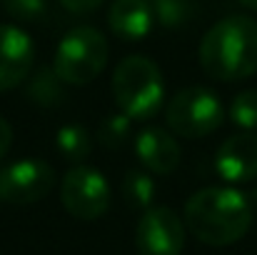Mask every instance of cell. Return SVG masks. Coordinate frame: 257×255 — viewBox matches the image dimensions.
I'll list each match as a JSON object with an SVG mask.
<instances>
[{
	"label": "cell",
	"mask_w": 257,
	"mask_h": 255,
	"mask_svg": "<svg viewBox=\"0 0 257 255\" xmlns=\"http://www.w3.org/2000/svg\"><path fill=\"white\" fill-rule=\"evenodd\" d=\"M185 225L200 243L225 248L247 235L252 205L235 188H202L185 205Z\"/></svg>",
	"instance_id": "obj_1"
},
{
	"label": "cell",
	"mask_w": 257,
	"mask_h": 255,
	"mask_svg": "<svg viewBox=\"0 0 257 255\" xmlns=\"http://www.w3.org/2000/svg\"><path fill=\"white\" fill-rule=\"evenodd\" d=\"M202 70L222 83L245 80L257 73V20L227 15L217 20L200 43Z\"/></svg>",
	"instance_id": "obj_2"
},
{
	"label": "cell",
	"mask_w": 257,
	"mask_h": 255,
	"mask_svg": "<svg viewBox=\"0 0 257 255\" xmlns=\"http://www.w3.org/2000/svg\"><path fill=\"white\" fill-rule=\"evenodd\" d=\"M112 95L133 120H150L160 113L165 100V80L160 68L145 55H130L120 60L112 75Z\"/></svg>",
	"instance_id": "obj_3"
},
{
	"label": "cell",
	"mask_w": 257,
	"mask_h": 255,
	"mask_svg": "<svg viewBox=\"0 0 257 255\" xmlns=\"http://www.w3.org/2000/svg\"><path fill=\"white\" fill-rule=\"evenodd\" d=\"M107 65V40L97 28L80 25L63 35L55 50L53 70L65 85L92 83Z\"/></svg>",
	"instance_id": "obj_4"
},
{
	"label": "cell",
	"mask_w": 257,
	"mask_h": 255,
	"mask_svg": "<svg viewBox=\"0 0 257 255\" xmlns=\"http://www.w3.org/2000/svg\"><path fill=\"white\" fill-rule=\"evenodd\" d=\"M165 118H168V125L175 135L197 140V138L212 135L222 125L225 108L215 90L202 88V85H190L172 95L168 110H165Z\"/></svg>",
	"instance_id": "obj_5"
},
{
	"label": "cell",
	"mask_w": 257,
	"mask_h": 255,
	"mask_svg": "<svg viewBox=\"0 0 257 255\" xmlns=\"http://www.w3.org/2000/svg\"><path fill=\"white\" fill-rule=\"evenodd\" d=\"M63 208L78 220H97L110 205V185L100 170L75 165L65 173L60 185Z\"/></svg>",
	"instance_id": "obj_6"
},
{
	"label": "cell",
	"mask_w": 257,
	"mask_h": 255,
	"mask_svg": "<svg viewBox=\"0 0 257 255\" xmlns=\"http://www.w3.org/2000/svg\"><path fill=\"white\" fill-rule=\"evenodd\" d=\"M55 185V170L45 160L25 158L0 165V200L13 205H30L43 200Z\"/></svg>",
	"instance_id": "obj_7"
},
{
	"label": "cell",
	"mask_w": 257,
	"mask_h": 255,
	"mask_svg": "<svg viewBox=\"0 0 257 255\" xmlns=\"http://www.w3.org/2000/svg\"><path fill=\"white\" fill-rule=\"evenodd\" d=\"M140 255H180L185 248V223L168 205H153L143 213L135 230Z\"/></svg>",
	"instance_id": "obj_8"
},
{
	"label": "cell",
	"mask_w": 257,
	"mask_h": 255,
	"mask_svg": "<svg viewBox=\"0 0 257 255\" xmlns=\"http://www.w3.org/2000/svg\"><path fill=\"white\" fill-rule=\"evenodd\" d=\"M35 63V45L18 25H0V93L28 80Z\"/></svg>",
	"instance_id": "obj_9"
},
{
	"label": "cell",
	"mask_w": 257,
	"mask_h": 255,
	"mask_svg": "<svg viewBox=\"0 0 257 255\" xmlns=\"http://www.w3.org/2000/svg\"><path fill=\"white\" fill-rule=\"evenodd\" d=\"M215 168L227 183H247L257 178V135L255 133H235L230 135L215 158Z\"/></svg>",
	"instance_id": "obj_10"
},
{
	"label": "cell",
	"mask_w": 257,
	"mask_h": 255,
	"mask_svg": "<svg viewBox=\"0 0 257 255\" xmlns=\"http://www.w3.org/2000/svg\"><path fill=\"white\" fill-rule=\"evenodd\" d=\"M135 155L138 160L155 175H170L180 165V145L168 130L145 128L135 135Z\"/></svg>",
	"instance_id": "obj_11"
},
{
	"label": "cell",
	"mask_w": 257,
	"mask_h": 255,
	"mask_svg": "<svg viewBox=\"0 0 257 255\" xmlns=\"http://www.w3.org/2000/svg\"><path fill=\"white\" fill-rule=\"evenodd\" d=\"M107 25L122 40H143L155 25L153 5L148 0H115L107 10Z\"/></svg>",
	"instance_id": "obj_12"
},
{
	"label": "cell",
	"mask_w": 257,
	"mask_h": 255,
	"mask_svg": "<svg viewBox=\"0 0 257 255\" xmlns=\"http://www.w3.org/2000/svg\"><path fill=\"white\" fill-rule=\"evenodd\" d=\"M28 98L38 105H45V108H55L60 103H65L68 98V90L65 83L58 78V73L48 65H43L40 70H35L28 80Z\"/></svg>",
	"instance_id": "obj_13"
},
{
	"label": "cell",
	"mask_w": 257,
	"mask_h": 255,
	"mask_svg": "<svg viewBox=\"0 0 257 255\" xmlns=\"http://www.w3.org/2000/svg\"><path fill=\"white\" fill-rule=\"evenodd\" d=\"M55 148H58V153H60L68 163L83 165V160H85L87 155H90V150H92L90 133H87L83 125H75V123L63 125V128L58 130V135H55Z\"/></svg>",
	"instance_id": "obj_14"
},
{
	"label": "cell",
	"mask_w": 257,
	"mask_h": 255,
	"mask_svg": "<svg viewBox=\"0 0 257 255\" xmlns=\"http://www.w3.org/2000/svg\"><path fill=\"white\" fill-rule=\"evenodd\" d=\"M122 193H125V200L130 205L148 210V208H153L158 185H155L150 173H145V170H127V175L122 178Z\"/></svg>",
	"instance_id": "obj_15"
},
{
	"label": "cell",
	"mask_w": 257,
	"mask_h": 255,
	"mask_svg": "<svg viewBox=\"0 0 257 255\" xmlns=\"http://www.w3.org/2000/svg\"><path fill=\"white\" fill-rule=\"evenodd\" d=\"M230 120L247 130L255 133L257 130V90H242L240 95H235L232 105H230Z\"/></svg>",
	"instance_id": "obj_16"
},
{
	"label": "cell",
	"mask_w": 257,
	"mask_h": 255,
	"mask_svg": "<svg viewBox=\"0 0 257 255\" xmlns=\"http://www.w3.org/2000/svg\"><path fill=\"white\" fill-rule=\"evenodd\" d=\"M153 5V15L163 28H180L190 20L192 15V5L190 0H155Z\"/></svg>",
	"instance_id": "obj_17"
},
{
	"label": "cell",
	"mask_w": 257,
	"mask_h": 255,
	"mask_svg": "<svg viewBox=\"0 0 257 255\" xmlns=\"http://www.w3.org/2000/svg\"><path fill=\"white\" fill-rule=\"evenodd\" d=\"M130 130H133V118H127L125 113H115V115H110V118L102 120V125H100V140L107 148H120L127 140Z\"/></svg>",
	"instance_id": "obj_18"
},
{
	"label": "cell",
	"mask_w": 257,
	"mask_h": 255,
	"mask_svg": "<svg viewBox=\"0 0 257 255\" xmlns=\"http://www.w3.org/2000/svg\"><path fill=\"white\" fill-rule=\"evenodd\" d=\"M5 13L20 23H35L45 15L48 0H3Z\"/></svg>",
	"instance_id": "obj_19"
},
{
	"label": "cell",
	"mask_w": 257,
	"mask_h": 255,
	"mask_svg": "<svg viewBox=\"0 0 257 255\" xmlns=\"http://www.w3.org/2000/svg\"><path fill=\"white\" fill-rule=\"evenodd\" d=\"M63 8H68L70 13H92L102 5V0H60Z\"/></svg>",
	"instance_id": "obj_20"
},
{
	"label": "cell",
	"mask_w": 257,
	"mask_h": 255,
	"mask_svg": "<svg viewBox=\"0 0 257 255\" xmlns=\"http://www.w3.org/2000/svg\"><path fill=\"white\" fill-rule=\"evenodd\" d=\"M10 145H13V128H10V123L0 115V160L8 155Z\"/></svg>",
	"instance_id": "obj_21"
},
{
	"label": "cell",
	"mask_w": 257,
	"mask_h": 255,
	"mask_svg": "<svg viewBox=\"0 0 257 255\" xmlns=\"http://www.w3.org/2000/svg\"><path fill=\"white\" fill-rule=\"evenodd\" d=\"M245 8H250V10H257V0H240Z\"/></svg>",
	"instance_id": "obj_22"
},
{
	"label": "cell",
	"mask_w": 257,
	"mask_h": 255,
	"mask_svg": "<svg viewBox=\"0 0 257 255\" xmlns=\"http://www.w3.org/2000/svg\"><path fill=\"white\" fill-rule=\"evenodd\" d=\"M252 195H255V203H257V190H255V193H252Z\"/></svg>",
	"instance_id": "obj_23"
},
{
	"label": "cell",
	"mask_w": 257,
	"mask_h": 255,
	"mask_svg": "<svg viewBox=\"0 0 257 255\" xmlns=\"http://www.w3.org/2000/svg\"><path fill=\"white\" fill-rule=\"evenodd\" d=\"M148 3H155V0H148Z\"/></svg>",
	"instance_id": "obj_24"
}]
</instances>
